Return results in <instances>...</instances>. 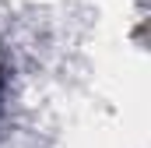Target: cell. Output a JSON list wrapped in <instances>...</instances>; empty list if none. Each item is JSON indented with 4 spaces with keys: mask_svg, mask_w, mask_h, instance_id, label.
Instances as JSON below:
<instances>
[{
    "mask_svg": "<svg viewBox=\"0 0 151 148\" xmlns=\"http://www.w3.org/2000/svg\"><path fill=\"white\" fill-rule=\"evenodd\" d=\"M0 88H4V81H0Z\"/></svg>",
    "mask_w": 151,
    "mask_h": 148,
    "instance_id": "6da1fadb",
    "label": "cell"
}]
</instances>
